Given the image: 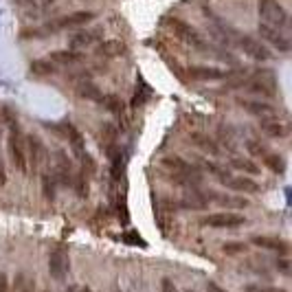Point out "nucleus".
I'll list each match as a JSON object with an SVG mask.
<instances>
[{"label": "nucleus", "instance_id": "f257e3e1", "mask_svg": "<svg viewBox=\"0 0 292 292\" xmlns=\"http://www.w3.org/2000/svg\"><path fill=\"white\" fill-rule=\"evenodd\" d=\"M7 145H9V156H11L13 167L18 169L20 174H26V169H29V165H26V136L22 134V130H20L18 123H11L9 125Z\"/></svg>", "mask_w": 292, "mask_h": 292}, {"label": "nucleus", "instance_id": "f03ea898", "mask_svg": "<svg viewBox=\"0 0 292 292\" xmlns=\"http://www.w3.org/2000/svg\"><path fill=\"white\" fill-rule=\"evenodd\" d=\"M163 169L167 172L176 183L185 185V183H198L200 180V174L191 167L189 163H185L180 156H167L163 158Z\"/></svg>", "mask_w": 292, "mask_h": 292}, {"label": "nucleus", "instance_id": "7ed1b4c3", "mask_svg": "<svg viewBox=\"0 0 292 292\" xmlns=\"http://www.w3.org/2000/svg\"><path fill=\"white\" fill-rule=\"evenodd\" d=\"M260 18L264 20V24H271V26H284L288 22V11L284 9L282 2L277 0H260Z\"/></svg>", "mask_w": 292, "mask_h": 292}, {"label": "nucleus", "instance_id": "20e7f679", "mask_svg": "<svg viewBox=\"0 0 292 292\" xmlns=\"http://www.w3.org/2000/svg\"><path fill=\"white\" fill-rule=\"evenodd\" d=\"M44 163H46V150H44V143L40 141V136L35 134L26 136V165H31V172L40 174Z\"/></svg>", "mask_w": 292, "mask_h": 292}, {"label": "nucleus", "instance_id": "39448f33", "mask_svg": "<svg viewBox=\"0 0 292 292\" xmlns=\"http://www.w3.org/2000/svg\"><path fill=\"white\" fill-rule=\"evenodd\" d=\"M167 26L174 31L176 37H180L183 42L191 44V46H196V48H205V46H207L205 40L198 35V31H196L191 24H187V22L178 20V18H167Z\"/></svg>", "mask_w": 292, "mask_h": 292}, {"label": "nucleus", "instance_id": "423d86ee", "mask_svg": "<svg viewBox=\"0 0 292 292\" xmlns=\"http://www.w3.org/2000/svg\"><path fill=\"white\" fill-rule=\"evenodd\" d=\"M68 253H66L64 246H57L53 253H51V260H48V268H51V275L53 279H57V282H62V279L68 275Z\"/></svg>", "mask_w": 292, "mask_h": 292}, {"label": "nucleus", "instance_id": "0eeeda50", "mask_svg": "<svg viewBox=\"0 0 292 292\" xmlns=\"http://www.w3.org/2000/svg\"><path fill=\"white\" fill-rule=\"evenodd\" d=\"M240 46H242V51H244L246 55H251L253 59H260V62H268V59L273 57L271 48H268L264 42L255 40V37H249V35L242 37V40H240Z\"/></svg>", "mask_w": 292, "mask_h": 292}, {"label": "nucleus", "instance_id": "6e6552de", "mask_svg": "<svg viewBox=\"0 0 292 292\" xmlns=\"http://www.w3.org/2000/svg\"><path fill=\"white\" fill-rule=\"evenodd\" d=\"M205 227H213V229H235L244 224V218L238 216V213H213L202 220Z\"/></svg>", "mask_w": 292, "mask_h": 292}, {"label": "nucleus", "instance_id": "1a4fd4ad", "mask_svg": "<svg viewBox=\"0 0 292 292\" xmlns=\"http://www.w3.org/2000/svg\"><path fill=\"white\" fill-rule=\"evenodd\" d=\"M257 33L264 37L266 42H271L273 46H277V51H282V53H288L290 51V42H288V37H284L282 33H279L275 26H271V24H262L257 26Z\"/></svg>", "mask_w": 292, "mask_h": 292}, {"label": "nucleus", "instance_id": "9d476101", "mask_svg": "<svg viewBox=\"0 0 292 292\" xmlns=\"http://www.w3.org/2000/svg\"><path fill=\"white\" fill-rule=\"evenodd\" d=\"M92 18H95V11H75V13L66 15V18H59L53 24V29H70V26H84L88 24Z\"/></svg>", "mask_w": 292, "mask_h": 292}, {"label": "nucleus", "instance_id": "9b49d317", "mask_svg": "<svg viewBox=\"0 0 292 292\" xmlns=\"http://www.w3.org/2000/svg\"><path fill=\"white\" fill-rule=\"evenodd\" d=\"M189 77L196 81H218V79H224L227 73L220 68H213V66H191L189 70Z\"/></svg>", "mask_w": 292, "mask_h": 292}, {"label": "nucleus", "instance_id": "f8f14e48", "mask_svg": "<svg viewBox=\"0 0 292 292\" xmlns=\"http://www.w3.org/2000/svg\"><path fill=\"white\" fill-rule=\"evenodd\" d=\"M251 242L255 246H260V249H266V251H275V253H288V242L279 240V238H271V235H253Z\"/></svg>", "mask_w": 292, "mask_h": 292}, {"label": "nucleus", "instance_id": "ddd939ff", "mask_svg": "<svg viewBox=\"0 0 292 292\" xmlns=\"http://www.w3.org/2000/svg\"><path fill=\"white\" fill-rule=\"evenodd\" d=\"M64 134L68 136V143H70V147H73V152L77 154V156H84L86 150H84V136H81V132L75 128V125H70V123H66L64 125Z\"/></svg>", "mask_w": 292, "mask_h": 292}, {"label": "nucleus", "instance_id": "4468645a", "mask_svg": "<svg viewBox=\"0 0 292 292\" xmlns=\"http://www.w3.org/2000/svg\"><path fill=\"white\" fill-rule=\"evenodd\" d=\"M99 31H77L70 35V46L73 48H86V46H90V44H95L99 40Z\"/></svg>", "mask_w": 292, "mask_h": 292}, {"label": "nucleus", "instance_id": "2eb2a0df", "mask_svg": "<svg viewBox=\"0 0 292 292\" xmlns=\"http://www.w3.org/2000/svg\"><path fill=\"white\" fill-rule=\"evenodd\" d=\"M224 185H229L231 189H235V191H242V194H257V191H260V185L251 178H244V176H240V178H233V176H231Z\"/></svg>", "mask_w": 292, "mask_h": 292}, {"label": "nucleus", "instance_id": "dca6fc26", "mask_svg": "<svg viewBox=\"0 0 292 292\" xmlns=\"http://www.w3.org/2000/svg\"><path fill=\"white\" fill-rule=\"evenodd\" d=\"M125 51H128V46L119 40H108L97 46V53L103 57H119V55H125Z\"/></svg>", "mask_w": 292, "mask_h": 292}, {"label": "nucleus", "instance_id": "f3484780", "mask_svg": "<svg viewBox=\"0 0 292 292\" xmlns=\"http://www.w3.org/2000/svg\"><path fill=\"white\" fill-rule=\"evenodd\" d=\"M240 106H244L251 114H260V117H271L275 114V110L271 103H264V101H251V99H240Z\"/></svg>", "mask_w": 292, "mask_h": 292}, {"label": "nucleus", "instance_id": "a211bd4d", "mask_svg": "<svg viewBox=\"0 0 292 292\" xmlns=\"http://www.w3.org/2000/svg\"><path fill=\"white\" fill-rule=\"evenodd\" d=\"M55 174L62 183H68L70 185V161L64 152H57L55 154Z\"/></svg>", "mask_w": 292, "mask_h": 292}, {"label": "nucleus", "instance_id": "6ab92c4d", "mask_svg": "<svg viewBox=\"0 0 292 292\" xmlns=\"http://www.w3.org/2000/svg\"><path fill=\"white\" fill-rule=\"evenodd\" d=\"M51 62L59 66H73L77 62H81V53L75 51H53L51 53Z\"/></svg>", "mask_w": 292, "mask_h": 292}, {"label": "nucleus", "instance_id": "aec40b11", "mask_svg": "<svg viewBox=\"0 0 292 292\" xmlns=\"http://www.w3.org/2000/svg\"><path fill=\"white\" fill-rule=\"evenodd\" d=\"M189 139H191V143H194L196 147H200L202 152H209V154H218V152H220L218 145L213 143V139H209V136L202 134V132H194Z\"/></svg>", "mask_w": 292, "mask_h": 292}, {"label": "nucleus", "instance_id": "412c9836", "mask_svg": "<svg viewBox=\"0 0 292 292\" xmlns=\"http://www.w3.org/2000/svg\"><path fill=\"white\" fill-rule=\"evenodd\" d=\"M262 130L268 136H273V139H284L288 134V128H286L282 121H262Z\"/></svg>", "mask_w": 292, "mask_h": 292}, {"label": "nucleus", "instance_id": "4be33fe9", "mask_svg": "<svg viewBox=\"0 0 292 292\" xmlns=\"http://www.w3.org/2000/svg\"><path fill=\"white\" fill-rule=\"evenodd\" d=\"M77 92H79V97H84V99H90V101H97V103H101V90L95 86V84H79V88H77Z\"/></svg>", "mask_w": 292, "mask_h": 292}, {"label": "nucleus", "instance_id": "5701e85b", "mask_svg": "<svg viewBox=\"0 0 292 292\" xmlns=\"http://www.w3.org/2000/svg\"><path fill=\"white\" fill-rule=\"evenodd\" d=\"M262 158H264V165H268V167H271L275 174H284V172H286V163H284V158L279 156V154L266 152Z\"/></svg>", "mask_w": 292, "mask_h": 292}, {"label": "nucleus", "instance_id": "b1692460", "mask_svg": "<svg viewBox=\"0 0 292 292\" xmlns=\"http://www.w3.org/2000/svg\"><path fill=\"white\" fill-rule=\"evenodd\" d=\"M31 73H35V75H53V73H57V68H55V64L48 62V59H35V62H31Z\"/></svg>", "mask_w": 292, "mask_h": 292}, {"label": "nucleus", "instance_id": "393cba45", "mask_svg": "<svg viewBox=\"0 0 292 292\" xmlns=\"http://www.w3.org/2000/svg\"><path fill=\"white\" fill-rule=\"evenodd\" d=\"M213 198H216V202L218 205H222V207H233V209H244L249 202L244 200V198H231V196H218V194H213Z\"/></svg>", "mask_w": 292, "mask_h": 292}, {"label": "nucleus", "instance_id": "a878e982", "mask_svg": "<svg viewBox=\"0 0 292 292\" xmlns=\"http://www.w3.org/2000/svg\"><path fill=\"white\" fill-rule=\"evenodd\" d=\"M231 167L240 169V172H246V174H251V176L260 174V167H257V165L253 163V161H246V158H233V163H231Z\"/></svg>", "mask_w": 292, "mask_h": 292}, {"label": "nucleus", "instance_id": "bb28decb", "mask_svg": "<svg viewBox=\"0 0 292 292\" xmlns=\"http://www.w3.org/2000/svg\"><path fill=\"white\" fill-rule=\"evenodd\" d=\"M101 103L110 110V112H114V114H121V112H123V101H121L117 95H103V97H101Z\"/></svg>", "mask_w": 292, "mask_h": 292}, {"label": "nucleus", "instance_id": "cd10ccee", "mask_svg": "<svg viewBox=\"0 0 292 292\" xmlns=\"http://www.w3.org/2000/svg\"><path fill=\"white\" fill-rule=\"evenodd\" d=\"M13 292H35V290H33V282H31L29 277H26L24 273H20L18 277H15Z\"/></svg>", "mask_w": 292, "mask_h": 292}, {"label": "nucleus", "instance_id": "c85d7f7f", "mask_svg": "<svg viewBox=\"0 0 292 292\" xmlns=\"http://www.w3.org/2000/svg\"><path fill=\"white\" fill-rule=\"evenodd\" d=\"M222 251L227 253V255H240V253H246V244L244 242H227V244L222 246Z\"/></svg>", "mask_w": 292, "mask_h": 292}, {"label": "nucleus", "instance_id": "c756f323", "mask_svg": "<svg viewBox=\"0 0 292 292\" xmlns=\"http://www.w3.org/2000/svg\"><path fill=\"white\" fill-rule=\"evenodd\" d=\"M207 169L211 174H216L222 183H227V180L231 178V174H229V169H224V167H220V165H216V163H207Z\"/></svg>", "mask_w": 292, "mask_h": 292}, {"label": "nucleus", "instance_id": "7c9ffc66", "mask_svg": "<svg viewBox=\"0 0 292 292\" xmlns=\"http://www.w3.org/2000/svg\"><path fill=\"white\" fill-rule=\"evenodd\" d=\"M18 4H22V7H31V9H44L48 7V4H53L55 0H15Z\"/></svg>", "mask_w": 292, "mask_h": 292}, {"label": "nucleus", "instance_id": "2f4dec72", "mask_svg": "<svg viewBox=\"0 0 292 292\" xmlns=\"http://www.w3.org/2000/svg\"><path fill=\"white\" fill-rule=\"evenodd\" d=\"M249 152L251 154H255V156H264V154H266L268 150H266V147H264V145H260V143H249Z\"/></svg>", "mask_w": 292, "mask_h": 292}, {"label": "nucleus", "instance_id": "473e14b6", "mask_svg": "<svg viewBox=\"0 0 292 292\" xmlns=\"http://www.w3.org/2000/svg\"><path fill=\"white\" fill-rule=\"evenodd\" d=\"M128 244H136V246H145V242H143L139 238V233H125V238H123Z\"/></svg>", "mask_w": 292, "mask_h": 292}, {"label": "nucleus", "instance_id": "72a5a7b5", "mask_svg": "<svg viewBox=\"0 0 292 292\" xmlns=\"http://www.w3.org/2000/svg\"><path fill=\"white\" fill-rule=\"evenodd\" d=\"M246 292H288V290H282V288H264V286H260V288H257V286H249V288H246Z\"/></svg>", "mask_w": 292, "mask_h": 292}, {"label": "nucleus", "instance_id": "f704fd0d", "mask_svg": "<svg viewBox=\"0 0 292 292\" xmlns=\"http://www.w3.org/2000/svg\"><path fill=\"white\" fill-rule=\"evenodd\" d=\"M161 286H163V292H178V288L174 286V282H172V279H167V277L163 279Z\"/></svg>", "mask_w": 292, "mask_h": 292}, {"label": "nucleus", "instance_id": "c9c22d12", "mask_svg": "<svg viewBox=\"0 0 292 292\" xmlns=\"http://www.w3.org/2000/svg\"><path fill=\"white\" fill-rule=\"evenodd\" d=\"M0 292H9V282L4 273H0Z\"/></svg>", "mask_w": 292, "mask_h": 292}, {"label": "nucleus", "instance_id": "e433bc0d", "mask_svg": "<svg viewBox=\"0 0 292 292\" xmlns=\"http://www.w3.org/2000/svg\"><path fill=\"white\" fill-rule=\"evenodd\" d=\"M279 268H282L284 275H290V262L288 260H279Z\"/></svg>", "mask_w": 292, "mask_h": 292}, {"label": "nucleus", "instance_id": "4c0bfd02", "mask_svg": "<svg viewBox=\"0 0 292 292\" xmlns=\"http://www.w3.org/2000/svg\"><path fill=\"white\" fill-rule=\"evenodd\" d=\"M207 292H227V290H224V288H220L218 284L209 282V284H207Z\"/></svg>", "mask_w": 292, "mask_h": 292}, {"label": "nucleus", "instance_id": "58836bf2", "mask_svg": "<svg viewBox=\"0 0 292 292\" xmlns=\"http://www.w3.org/2000/svg\"><path fill=\"white\" fill-rule=\"evenodd\" d=\"M4 183H7V174H4V167H2V163H0V187Z\"/></svg>", "mask_w": 292, "mask_h": 292}, {"label": "nucleus", "instance_id": "ea45409f", "mask_svg": "<svg viewBox=\"0 0 292 292\" xmlns=\"http://www.w3.org/2000/svg\"><path fill=\"white\" fill-rule=\"evenodd\" d=\"M81 292H92V290H90V288H84V290H81Z\"/></svg>", "mask_w": 292, "mask_h": 292}, {"label": "nucleus", "instance_id": "a19ab883", "mask_svg": "<svg viewBox=\"0 0 292 292\" xmlns=\"http://www.w3.org/2000/svg\"><path fill=\"white\" fill-rule=\"evenodd\" d=\"M112 292H121V290L119 288H112Z\"/></svg>", "mask_w": 292, "mask_h": 292}, {"label": "nucleus", "instance_id": "79ce46f5", "mask_svg": "<svg viewBox=\"0 0 292 292\" xmlns=\"http://www.w3.org/2000/svg\"><path fill=\"white\" fill-rule=\"evenodd\" d=\"M42 292H51V290H42Z\"/></svg>", "mask_w": 292, "mask_h": 292}]
</instances>
